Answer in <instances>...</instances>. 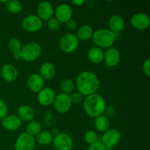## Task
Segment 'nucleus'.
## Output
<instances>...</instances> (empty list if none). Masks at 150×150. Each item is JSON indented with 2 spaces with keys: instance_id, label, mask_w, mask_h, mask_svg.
I'll use <instances>...</instances> for the list:
<instances>
[{
  "instance_id": "nucleus-2",
  "label": "nucleus",
  "mask_w": 150,
  "mask_h": 150,
  "mask_svg": "<svg viewBox=\"0 0 150 150\" xmlns=\"http://www.w3.org/2000/svg\"><path fill=\"white\" fill-rule=\"evenodd\" d=\"M83 109L91 117H98L103 115L105 110V102L104 98L99 94L86 96L83 100Z\"/></svg>"
},
{
  "instance_id": "nucleus-8",
  "label": "nucleus",
  "mask_w": 150,
  "mask_h": 150,
  "mask_svg": "<svg viewBox=\"0 0 150 150\" xmlns=\"http://www.w3.org/2000/svg\"><path fill=\"white\" fill-rule=\"evenodd\" d=\"M35 139L26 132L21 133L15 144L16 150H33L35 146Z\"/></svg>"
},
{
  "instance_id": "nucleus-29",
  "label": "nucleus",
  "mask_w": 150,
  "mask_h": 150,
  "mask_svg": "<svg viewBox=\"0 0 150 150\" xmlns=\"http://www.w3.org/2000/svg\"><path fill=\"white\" fill-rule=\"evenodd\" d=\"M6 7L10 13L17 14L22 10V4L17 0H11V1H7Z\"/></svg>"
},
{
  "instance_id": "nucleus-9",
  "label": "nucleus",
  "mask_w": 150,
  "mask_h": 150,
  "mask_svg": "<svg viewBox=\"0 0 150 150\" xmlns=\"http://www.w3.org/2000/svg\"><path fill=\"white\" fill-rule=\"evenodd\" d=\"M53 103H54V108L60 114L67 113L71 108L72 105L70 95L62 93V92L56 95Z\"/></svg>"
},
{
  "instance_id": "nucleus-1",
  "label": "nucleus",
  "mask_w": 150,
  "mask_h": 150,
  "mask_svg": "<svg viewBox=\"0 0 150 150\" xmlns=\"http://www.w3.org/2000/svg\"><path fill=\"white\" fill-rule=\"evenodd\" d=\"M76 85L79 92L89 96L98 92L100 88V80L95 73L91 71H83L78 76Z\"/></svg>"
},
{
  "instance_id": "nucleus-22",
  "label": "nucleus",
  "mask_w": 150,
  "mask_h": 150,
  "mask_svg": "<svg viewBox=\"0 0 150 150\" xmlns=\"http://www.w3.org/2000/svg\"><path fill=\"white\" fill-rule=\"evenodd\" d=\"M87 57L89 61L94 64H100L104 60V52L98 47H92L88 51Z\"/></svg>"
},
{
  "instance_id": "nucleus-13",
  "label": "nucleus",
  "mask_w": 150,
  "mask_h": 150,
  "mask_svg": "<svg viewBox=\"0 0 150 150\" xmlns=\"http://www.w3.org/2000/svg\"><path fill=\"white\" fill-rule=\"evenodd\" d=\"M120 51L114 47L107 48L104 52V61L108 67H113L117 66L120 62Z\"/></svg>"
},
{
  "instance_id": "nucleus-23",
  "label": "nucleus",
  "mask_w": 150,
  "mask_h": 150,
  "mask_svg": "<svg viewBox=\"0 0 150 150\" xmlns=\"http://www.w3.org/2000/svg\"><path fill=\"white\" fill-rule=\"evenodd\" d=\"M7 47L10 50V52L13 54V57L16 59H19V53L21 50L22 45L21 41L16 38H13L9 40L8 43H7Z\"/></svg>"
},
{
  "instance_id": "nucleus-3",
  "label": "nucleus",
  "mask_w": 150,
  "mask_h": 150,
  "mask_svg": "<svg viewBox=\"0 0 150 150\" xmlns=\"http://www.w3.org/2000/svg\"><path fill=\"white\" fill-rule=\"evenodd\" d=\"M116 34L107 29H100L93 32L92 39L96 47L101 48H109L113 46L116 40Z\"/></svg>"
},
{
  "instance_id": "nucleus-30",
  "label": "nucleus",
  "mask_w": 150,
  "mask_h": 150,
  "mask_svg": "<svg viewBox=\"0 0 150 150\" xmlns=\"http://www.w3.org/2000/svg\"><path fill=\"white\" fill-rule=\"evenodd\" d=\"M84 140L89 145L93 144L95 142H98V135L96 132L93 130H88L84 134Z\"/></svg>"
},
{
  "instance_id": "nucleus-24",
  "label": "nucleus",
  "mask_w": 150,
  "mask_h": 150,
  "mask_svg": "<svg viewBox=\"0 0 150 150\" xmlns=\"http://www.w3.org/2000/svg\"><path fill=\"white\" fill-rule=\"evenodd\" d=\"M92 35H93V29L92 26L85 24L78 29L76 36L79 40H88L92 38Z\"/></svg>"
},
{
  "instance_id": "nucleus-27",
  "label": "nucleus",
  "mask_w": 150,
  "mask_h": 150,
  "mask_svg": "<svg viewBox=\"0 0 150 150\" xmlns=\"http://www.w3.org/2000/svg\"><path fill=\"white\" fill-rule=\"evenodd\" d=\"M41 130H42V126L40 123L38 121L32 120L29 122V123L26 126V133H27L30 136H37L38 133H40Z\"/></svg>"
},
{
  "instance_id": "nucleus-5",
  "label": "nucleus",
  "mask_w": 150,
  "mask_h": 150,
  "mask_svg": "<svg viewBox=\"0 0 150 150\" xmlns=\"http://www.w3.org/2000/svg\"><path fill=\"white\" fill-rule=\"evenodd\" d=\"M79 45V40L74 34L66 33L61 38L59 41L60 48L64 53L70 54L76 51Z\"/></svg>"
},
{
  "instance_id": "nucleus-17",
  "label": "nucleus",
  "mask_w": 150,
  "mask_h": 150,
  "mask_svg": "<svg viewBox=\"0 0 150 150\" xmlns=\"http://www.w3.org/2000/svg\"><path fill=\"white\" fill-rule=\"evenodd\" d=\"M1 77L7 82H13L18 77V70L12 64H5L1 70Z\"/></svg>"
},
{
  "instance_id": "nucleus-37",
  "label": "nucleus",
  "mask_w": 150,
  "mask_h": 150,
  "mask_svg": "<svg viewBox=\"0 0 150 150\" xmlns=\"http://www.w3.org/2000/svg\"><path fill=\"white\" fill-rule=\"evenodd\" d=\"M72 2L73 4H76V6H81L84 3V1L83 0H73Z\"/></svg>"
},
{
  "instance_id": "nucleus-12",
  "label": "nucleus",
  "mask_w": 150,
  "mask_h": 150,
  "mask_svg": "<svg viewBox=\"0 0 150 150\" xmlns=\"http://www.w3.org/2000/svg\"><path fill=\"white\" fill-rule=\"evenodd\" d=\"M55 18L59 22L67 23L68 21L72 19L73 16V10L70 5L65 3L59 4L54 10Z\"/></svg>"
},
{
  "instance_id": "nucleus-11",
  "label": "nucleus",
  "mask_w": 150,
  "mask_h": 150,
  "mask_svg": "<svg viewBox=\"0 0 150 150\" xmlns=\"http://www.w3.org/2000/svg\"><path fill=\"white\" fill-rule=\"evenodd\" d=\"M132 26L137 30H144L147 29L150 24L149 16L144 13H138L133 15L130 18Z\"/></svg>"
},
{
  "instance_id": "nucleus-25",
  "label": "nucleus",
  "mask_w": 150,
  "mask_h": 150,
  "mask_svg": "<svg viewBox=\"0 0 150 150\" xmlns=\"http://www.w3.org/2000/svg\"><path fill=\"white\" fill-rule=\"evenodd\" d=\"M95 127L98 131L105 132L110 127V120L107 117L101 115L95 118Z\"/></svg>"
},
{
  "instance_id": "nucleus-33",
  "label": "nucleus",
  "mask_w": 150,
  "mask_h": 150,
  "mask_svg": "<svg viewBox=\"0 0 150 150\" xmlns=\"http://www.w3.org/2000/svg\"><path fill=\"white\" fill-rule=\"evenodd\" d=\"M8 114V107L4 100L0 99V120H2Z\"/></svg>"
},
{
  "instance_id": "nucleus-10",
  "label": "nucleus",
  "mask_w": 150,
  "mask_h": 150,
  "mask_svg": "<svg viewBox=\"0 0 150 150\" xmlns=\"http://www.w3.org/2000/svg\"><path fill=\"white\" fill-rule=\"evenodd\" d=\"M42 21L35 15H29L23 19L22 26L29 32H36L42 28Z\"/></svg>"
},
{
  "instance_id": "nucleus-34",
  "label": "nucleus",
  "mask_w": 150,
  "mask_h": 150,
  "mask_svg": "<svg viewBox=\"0 0 150 150\" xmlns=\"http://www.w3.org/2000/svg\"><path fill=\"white\" fill-rule=\"evenodd\" d=\"M87 150H107V149L102 142L98 141L93 144H91Z\"/></svg>"
},
{
  "instance_id": "nucleus-32",
  "label": "nucleus",
  "mask_w": 150,
  "mask_h": 150,
  "mask_svg": "<svg viewBox=\"0 0 150 150\" xmlns=\"http://www.w3.org/2000/svg\"><path fill=\"white\" fill-rule=\"evenodd\" d=\"M70 97L72 104L74 105H78L83 100V95L79 92H73L71 95H70Z\"/></svg>"
},
{
  "instance_id": "nucleus-7",
  "label": "nucleus",
  "mask_w": 150,
  "mask_h": 150,
  "mask_svg": "<svg viewBox=\"0 0 150 150\" xmlns=\"http://www.w3.org/2000/svg\"><path fill=\"white\" fill-rule=\"evenodd\" d=\"M52 142L57 150H71L73 147V141L71 136L65 133L56 135Z\"/></svg>"
},
{
  "instance_id": "nucleus-31",
  "label": "nucleus",
  "mask_w": 150,
  "mask_h": 150,
  "mask_svg": "<svg viewBox=\"0 0 150 150\" xmlns=\"http://www.w3.org/2000/svg\"><path fill=\"white\" fill-rule=\"evenodd\" d=\"M47 26L51 31H57L60 27V22L56 18H51L47 21Z\"/></svg>"
},
{
  "instance_id": "nucleus-6",
  "label": "nucleus",
  "mask_w": 150,
  "mask_h": 150,
  "mask_svg": "<svg viewBox=\"0 0 150 150\" xmlns=\"http://www.w3.org/2000/svg\"><path fill=\"white\" fill-rule=\"evenodd\" d=\"M121 133L117 129H108L105 132L102 137V143L107 150H111L117 146L121 140Z\"/></svg>"
},
{
  "instance_id": "nucleus-14",
  "label": "nucleus",
  "mask_w": 150,
  "mask_h": 150,
  "mask_svg": "<svg viewBox=\"0 0 150 150\" xmlns=\"http://www.w3.org/2000/svg\"><path fill=\"white\" fill-rule=\"evenodd\" d=\"M38 16L42 21H48L53 18L54 14V10L51 2L48 1H41L38 6L37 9Z\"/></svg>"
},
{
  "instance_id": "nucleus-18",
  "label": "nucleus",
  "mask_w": 150,
  "mask_h": 150,
  "mask_svg": "<svg viewBox=\"0 0 150 150\" xmlns=\"http://www.w3.org/2000/svg\"><path fill=\"white\" fill-rule=\"evenodd\" d=\"M22 121L16 115H8L1 120V125L7 130H16L21 125Z\"/></svg>"
},
{
  "instance_id": "nucleus-36",
  "label": "nucleus",
  "mask_w": 150,
  "mask_h": 150,
  "mask_svg": "<svg viewBox=\"0 0 150 150\" xmlns=\"http://www.w3.org/2000/svg\"><path fill=\"white\" fill-rule=\"evenodd\" d=\"M66 26H67V27L70 30L72 31L76 29V26H77V23H76V21L73 20V19H70V21H68L66 23Z\"/></svg>"
},
{
  "instance_id": "nucleus-38",
  "label": "nucleus",
  "mask_w": 150,
  "mask_h": 150,
  "mask_svg": "<svg viewBox=\"0 0 150 150\" xmlns=\"http://www.w3.org/2000/svg\"><path fill=\"white\" fill-rule=\"evenodd\" d=\"M53 150H57V149H53Z\"/></svg>"
},
{
  "instance_id": "nucleus-28",
  "label": "nucleus",
  "mask_w": 150,
  "mask_h": 150,
  "mask_svg": "<svg viewBox=\"0 0 150 150\" xmlns=\"http://www.w3.org/2000/svg\"><path fill=\"white\" fill-rule=\"evenodd\" d=\"M75 87L76 86H75L74 82L71 79H65L62 81L61 83H60V89H61L62 93L67 94V95L72 93L74 91Z\"/></svg>"
},
{
  "instance_id": "nucleus-15",
  "label": "nucleus",
  "mask_w": 150,
  "mask_h": 150,
  "mask_svg": "<svg viewBox=\"0 0 150 150\" xmlns=\"http://www.w3.org/2000/svg\"><path fill=\"white\" fill-rule=\"evenodd\" d=\"M56 98L55 92L49 87H44L38 95V101L43 106H48L54 103Z\"/></svg>"
},
{
  "instance_id": "nucleus-20",
  "label": "nucleus",
  "mask_w": 150,
  "mask_h": 150,
  "mask_svg": "<svg viewBox=\"0 0 150 150\" xmlns=\"http://www.w3.org/2000/svg\"><path fill=\"white\" fill-rule=\"evenodd\" d=\"M57 70L54 64L51 62H45L40 66V75L45 80H51L56 76Z\"/></svg>"
},
{
  "instance_id": "nucleus-21",
  "label": "nucleus",
  "mask_w": 150,
  "mask_h": 150,
  "mask_svg": "<svg viewBox=\"0 0 150 150\" xmlns=\"http://www.w3.org/2000/svg\"><path fill=\"white\" fill-rule=\"evenodd\" d=\"M18 117L21 121L31 122L35 118V111L29 105H21L18 109Z\"/></svg>"
},
{
  "instance_id": "nucleus-16",
  "label": "nucleus",
  "mask_w": 150,
  "mask_h": 150,
  "mask_svg": "<svg viewBox=\"0 0 150 150\" xmlns=\"http://www.w3.org/2000/svg\"><path fill=\"white\" fill-rule=\"evenodd\" d=\"M27 86L32 92H39L44 88V79L38 73H33L28 78Z\"/></svg>"
},
{
  "instance_id": "nucleus-26",
  "label": "nucleus",
  "mask_w": 150,
  "mask_h": 150,
  "mask_svg": "<svg viewBox=\"0 0 150 150\" xmlns=\"http://www.w3.org/2000/svg\"><path fill=\"white\" fill-rule=\"evenodd\" d=\"M53 135L51 132L44 130L41 131L36 136V141L39 144L47 146L52 143L53 142Z\"/></svg>"
},
{
  "instance_id": "nucleus-19",
  "label": "nucleus",
  "mask_w": 150,
  "mask_h": 150,
  "mask_svg": "<svg viewBox=\"0 0 150 150\" xmlns=\"http://www.w3.org/2000/svg\"><path fill=\"white\" fill-rule=\"evenodd\" d=\"M108 27L115 34L122 32L125 27L124 19L120 15H113L108 20Z\"/></svg>"
},
{
  "instance_id": "nucleus-4",
  "label": "nucleus",
  "mask_w": 150,
  "mask_h": 150,
  "mask_svg": "<svg viewBox=\"0 0 150 150\" xmlns=\"http://www.w3.org/2000/svg\"><path fill=\"white\" fill-rule=\"evenodd\" d=\"M41 51L39 43L36 42H29L21 48L18 55L19 59H21L26 62L35 61L40 57Z\"/></svg>"
},
{
  "instance_id": "nucleus-35",
  "label": "nucleus",
  "mask_w": 150,
  "mask_h": 150,
  "mask_svg": "<svg viewBox=\"0 0 150 150\" xmlns=\"http://www.w3.org/2000/svg\"><path fill=\"white\" fill-rule=\"evenodd\" d=\"M142 68H143L144 73L146 74V76L147 77L150 76V59H146V60L144 62L143 66H142Z\"/></svg>"
}]
</instances>
